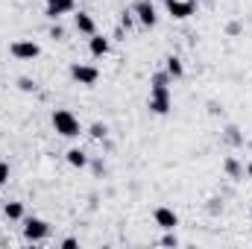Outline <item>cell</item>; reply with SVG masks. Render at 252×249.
I'll list each match as a JSON object with an SVG mask.
<instances>
[{"label":"cell","mask_w":252,"mask_h":249,"mask_svg":"<svg viewBox=\"0 0 252 249\" xmlns=\"http://www.w3.org/2000/svg\"><path fill=\"white\" fill-rule=\"evenodd\" d=\"M147 106H150V112H153V115H167V112H170L173 100H170V73H167V70L153 73V79H150V100H147Z\"/></svg>","instance_id":"6da1fadb"},{"label":"cell","mask_w":252,"mask_h":249,"mask_svg":"<svg viewBox=\"0 0 252 249\" xmlns=\"http://www.w3.org/2000/svg\"><path fill=\"white\" fill-rule=\"evenodd\" d=\"M50 124L56 129V135H62V138H79V132H82L79 118H76L70 109H56L53 118H50Z\"/></svg>","instance_id":"7a4b0ae2"},{"label":"cell","mask_w":252,"mask_h":249,"mask_svg":"<svg viewBox=\"0 0 252 249\" xmlns=\"http://www.w3.org/2000/svg\"><path fill=\"white\" fill-rule=\"evenodd\" d=\"M9 53H12L18 62H32V59L41 56V47H38L32 38H18V41L9 44Z\"/></svg>","instance_id":"3957f363"},{"label":"cell","mask_w":252,"mask_h":249,"mask_svg":"<svg viewBox=\"0 0 252 249\" xmlns=\"http://www.w3.org/2000/svg\"><path fill=\"white\" fill-rule=\"evenodd\" d=\"M47 235H50V223H47V220H41V217H24V238H27V241L38 244V241H44Z\"/></svg>","instance_id":"277c9868"},{"label":"cell","mask_w":252,"mask_h":249,"mask_svg":"<svg viewBox=\"0 0 252 249\" xmlns=\"http://www.w3.org/2000/svg\"><path fill=\"white\" fill-rule=\"evenodd\" d=\"M132 12H135V21H138L141 27H147V30H153V27L158 24V12H156V3H153V0H138V3L132 6Z\"/></svg>","instance_id":"5b68a950"},{"label":"cell","mask_w":252,"mask_h":249,"mask_svg":"<svg viewBox=\"0 0 252 249\" xmlns=\"http://www.w3.org/2000/svg\"><path fill=\"white\" fill-rule=\"evenodd\" d=\"M70 79H73V82H79V85H97V79H100V67L73 62V64H70Z\"/></svg>","instance_id":"8992f818"},{"label":"cell","mask_w":252,"mask_h":249,"mask_svg":"<svg viewBox=\"0 0 252 249\" xmlns=\"http://www.w3.org/2000/svg\"><path fill=\"white\" fill-rule=\"evenodd\" d=\"M153 217H156V226L164 229V232H173V229L179 226V214H176L173 208H167V205H158V208L153 211Z\"/></svg>","instance_id":"52a82bcc"},{"label":"cell","mask_w":252,"mask_h":249,"mask_svg":"<svg viewBox=\"0 0 252 249\" xmlns=\"http://www.w3.org/2000/svg\"><path fill=\"white\" fill-rule=\"evenodd\" d=\"M164 6H167L170 18H176V21H185L196 12V0H164Z\"/></svg>","instance_id":"ba28073f"},{"label":"cell","mask_w":252,"mask_h":249,"mask_svg":"<svg viewBox=\"0 0 252 249\" xmlns=\"http://www.w3.org/2000/svg\"><path fill=\"white\" fill-rule=\"evenodd\" d=\"M47 6H44V15L50 18V21H59L62 15H70L73 9H76V0H44Z\"/></svg>","instance_id":"9c48e42d"},{"label":"cell","mask_w":252,"mask_h":249,"mask_svg":"<svg viewBox=\"0 0 252 249\" xmlns=\"http://www.w3.org/2000/svg\"><path fill=\"white\" fill-rule=\"evenodd\" d=\"M109 38L106 35H100V32H94V35H88V53L94 56V59H103L106 53H109Z\"/></svg>","instance_id":"30bf717a"},{"label":"cell","mask_w":252,"mask_h":249,"mask_svg":"<svg viewBox=\"0 0 252 249\" xmlns=\"http://www.w3.org/2000/svg\"><path fill=\"white\" fill-rule=\"evenodd\" d=\"M73 27H76L79 35H94L97 32V24H94V18L88 12H76L73 15Z\"/></svg>","instance_id":"8fae6325"},{"label":"cell","mask_w":252,"mask_h":249,"mask_svg":"<svg viewBox=\"0 0 252 249\" xmlns=\"http://www.w3.org/2000/svg\"><path fill=\"white\" fill-rule=\"evenodd\" d=\"M64 158H67V164H70V167H76V170L88 167V153H85V150H79V147H70V150L64 153Z\"/></svg>","instance_id":"7c38bea8"},{"label":"cell","mask_w":252,"mask_h":249,"mask_svg":"<svg viewBox=\"0 0 252 249\" xmlns=\"http://www.w3.org/2000/svg\"><path fill=\"white\" fill-rule=\"evenodd\" d=\"M164 70L170 73V79H182V76H185V64H182L179 56H167V59H164Z\"/></svg>","instance_id":"4fadbf2b"},{"label":"cell","mask_w":252,"mask_h":249,"mask_svg":"<svg viewBox=\"0 0 252 249\" xmlns=\"http://www.w3.org/2000/svg\"><path fill=\"white\" fill-rule=\"evenodd\" d=\"M223 170H226V173H229L235 182H241V179H244V164H241L235 156H229V158L223 161Z\"/></svg>","instance_id":"5bb4252c"},{"label":"cell","mask_w":252,"mask_h":249,"mask_svg":"<svg viewBox=\"0 0 252 249\" xmlns=\"http://www.w3.org/2000/svg\"><path fill=\"white\" fill-rule=\"evenodd\" d=\"M3 217L6 220H24V202H18V199H12V202H6L3 205Z\"/></svg>","instance_id":"9a60e30c"},{"label":"cell","mask_w":252,"mask_h":249,"mask_svg":"<svg viewBox=\"0 0 252 249\" xmlns=\"http://www.w3.org/2000/svg\"><path fill=\"white\" fill-rule=\"evenodd\" d=\"M88 135H91L94 141H106V138H109V126L97 121V124H91V129H88Z\"/></svg>","instance_id":"2e32d148"},{"label":"cell","mask_w":252,"mask_h":249,"mask_svg":"<svg viewBox=\"0 0 252 249\" xmlns=\"http://www.w3.org/2000/svg\"><path fill=\"white\" fill-rule=\"evenodd\" d=\"M18 88H21L24 94H32V91L38 88V82H35V79H30V76H21V79H18Z\"/></svg>","instance_id":"e0dca14e"},{"label":"cell","mask_w":252,"mask_h":249,"mask_svg":"<svg viewBox=\"0 0 252 249\" xmlns=\"http://www.w3.org/2000/svg\"><path fill=\"white\" fill-rule=\"evenodd\" d=\"M121 27H124L126 32L135 27V12H132V9H124V12H121Z\"/></svg>","instance_id":"ac0fdd59"},{"label":"cell","mask_w":252,"mask_h":249,"mask_svg":"<svg viewBox=\"0 0 252 249\" xmlns=\"http://www.w3.org/2000/svg\"><path fill=\"white\" fill-rule=\"evenodd\" d=\"M6 182H9V164H6V161H0V187L6 185Z\"/></svg>","instance_id":"d6986e66"},{"label":"cell","mask_w":252,"mask_h":249,"mask_svg":"<svg viewBox=\"0 0 252 249\" xmlns=\"http://www.w3.org/2000/svg\"><path fill=\"white\" fill-rule=\"evenodd\" d=\"M50 38H56V41H62V38H64V30L59 27V24H53V27H50Z\"/></svg>","instance_id":"ffe728a7"},{"label":"cell","mask_w":252,"mask_h":249,"mask_svg":"<svg viewBox=\"0 0 252 249\" xmlns=\"http://www.w3.org/2000/svg\"><path fill=\"white\" fill-rule=\"evenodd\" d=\"M226 138H229L232 144H241V135H238V129H235V126H229V129H226Z\"/></svg>","instance_id":"44dd1931"},{"label":"cell","mask_w":252,"mask_h":249,"mask_svg":"<svg viewBox=\"0 0 252 249\" xmlns=\"http://www.w3.org/2000/svg\"><path fill=\"white\" fill-rule=\"evenodd\" d=\"M161 244H164V247H176V244H179V238L170 232V235H164V238H161Z\"/></svg>","instance_id":"7402d4cb"},{"label":"cell","mask_w":252,"mask_h":249,"mask_svg":"<svg viewBox=\"0 0 252 249\" xmlns=\"http://www.w3.org/2000/svg\"><path fill=\"white\" fill-rule=\"evenodd\" d=\"M226 32H229V35H238V32H241V24H238V21H232V24L226 27Z\"/></svg>","instance_id":"603a6c76"},{"label":"cell","mask_w":252,"mask_h":249,"mask_svg":"<svg viewBox=\"0 0 252 249\" xmlns=\"http://www.w3.org/2000/svg\"><path fill=\"white\" fill-rule=\"evenodd\" d=\"M76 244H79L76 238H64V241H62V247H64V249H73V247H76Z\"/></svg>","instance_id":"cb8c5ba5"},{"label":"cell","mask_w":252,"mask_h":249,"mask_svg":"<svg viewBox=\"0 0 252 249\" xmlns=\"http://www.w3.org/2000/svg\"><path fill=\"white\" fill-rule=\"evenodd\" d=\"M244 173H247V176H250V179H252V161H250V164H247V167H244Z\"/></svg>","instance_id":"d4e9b609"},{"label":"cell","mask_w":252,"mask_h":249,"mask_svg":"<svg viewBox=\"0 0 252 249\" xmlns=\"http://www.w3.org/2000/svg\"><path fill=\"white\" fill-rule=\"evenodd\" d=\"M153 3H156V0H153ZM161 3H164V0H161Z\"/></svg>","instance_id":"484cf974"}]
</instances>
